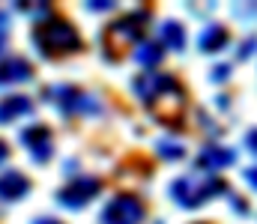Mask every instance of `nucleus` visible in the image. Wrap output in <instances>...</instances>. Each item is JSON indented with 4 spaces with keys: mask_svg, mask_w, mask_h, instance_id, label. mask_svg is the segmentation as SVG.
Listing matches in <instances>:
<instances>
[{
    "mask_svg": "<svg viewBox=\"0 0 257 224\" xmlns=\"http://www.w3.org/2000/svg\"><path fill=\"white\" fill-rule=\"evenodd\" d=\"M141 218H144V203L135 194H117L102 212V224H141Z\"/></svg>",
    "mask_w": 257,
    "mask_h": 224,
    "instance_id": "39448f33",
    "label": "nucleus"
},
{
    "mask_svg": "<svg viewBox=\"0 0 257 224\" xmlns=\"http://www.w3.org/2000/svg\"><path fill=\"white\" fill-rule=\"evenodd\" d=\"M233 152L227 147H203L197 155V170L200 173H215V170H224L227 164H233Z\"/></svg>",
    "mask_w": 257,
    "mask_h": 224,
    "instance_id": "1a4fd4ad",
    "label": "nucleus"
},
{
    "mask_svg": "<svg viewBox=\"0 0 257 224\" xmlns=\"http://www.w3.org/2000/svg\"><path fill=\"white\" fill-rule=\"evenodd\" d=\"M245 182H248L251 188H257V167H248V170H245Z\"/></svg>",
    "mask_w": 257,
    "mask_h": 224,
    "instance_id": "6ab92c4d",
    "label": "nucleus"
},
{
    "mask_svg": "<svg viewBox=\"0 0 257 224\" xmlns=\"http://www.w3.org/2000/svg\"><path fill=\"white\" fill-rule=\"evenodd\" d=\"M224 45H227V30L218 27V24H209V27L200 33V39H197V48L206 51V54H215V51H221Z\"/></svg>",
    "mask_w": 257,
    "mask_h": 224,
    "instance_id": "ddd939ff",
    "label": "nucleus"
},
{
    "mask_svg": "<svg viewBox=\"0 0 257 224\" xmlns=\"http://www.w3.org/2000/svg\"><path fill=\"white\" fill-rule=\"evenodd\" d=\"M27 188H30V179L18 170H6L0 176V200H18L27 194Z\"/></svg>",
    "mask_w": 257,
    "mask_h": 224,
    "instance_id": "9b49d317",
    "label": "nucleus"
},
{
    "mask_svg": "<svg viewBox=\"0 0 257 224\" xmlns=\"http://www.w3.org/2000/svg\"><path fill=\"white\" fill-rule=\"evenodd\" d=\"M30 75H33V66H30L24 57H6V60H0V87H3V84L27 81Z\"/></svg>",
    "mask_w": 257,
    "mask_h": 224,
    "instance_id": "9d476101",
    "label": "nucleus"
},
{
    "mask_svg": "<svg viewBox=\"0 0 257 224\" xmlns=\"http://www.w3.org/2000/svg\"><path fill=\"white\" fill-rule=\"evenodd\" d=\"M33 111V102L27 96H9V99H0V123H12L24 114Z\"/></svg>",
    "mask_w": 257,
    "mask_h": 224,
    "instance_id": "f8f14e48",
    "label": "nucleus"
},
{
    "mask_svg": "<svg viewBox=\"0 0 257 224\" xmlns=\"http://www.w3.org/2000/svg\"><path fill=\"white\" fill-rule=\"evenodd\" d=\"M36 224H57V221H54V218H39Z\"/></svg>",
    "mask_w": 257,
    "mask_h": 224,
    "instance_id": "412c9836",
    "label": "nucleus"
},
{
    "mask_svg": "<svg viewBox=\"0 0 257 224\" xmlns=\"http://www.w3.org/2000/svg\"><path fill=\"white\" fill-rule=\"evenodd\" d=\"M24 144L30 149L33 161H48V158H51V147H54V144H51V129L33 123L30 129H24Z\"/></svg>",
    "mask_w": 257,
    "mask_h": 224,
    "instance_id": "6e6552de",
    "label": "nucleus"
},
{
    "mask_svg": "<svg viewBox=\"0 0 257 224\" xmlns=\"http://www.w3.org/2000/svg\"><path fill=\"white\" fill-rule=\"evenodd\" d=\"M162 42L174 51H183L186 48V30L183 24H174V21H165L162 24Z\"/></svg>",
    "mask_w": 257,
    "mask_h": 224,
    "instance_id": "4468645a",
    "label": "nucleus"
},
{
    "mask_svg": "<svg viewBox=\"0 0 257 224\" xmlns=\"http://www.w3.org/2000/svg\"><path fill=\"white\" fill-rule=\"evenodd\" d=\"M99 188H102V182H99V179H93V176H81V179L69 182L66 188L57 191V200H60L63 206L78 209V206H87V203L99 194Z\"/></svg>",
    "mask_w": 257,
    "mask_h": 224,
    "instance_id": "423d86ee",
    "label": "nucleus"
},
{
    "mask_svg": "<svg viewBox=\"0 0 257 224\" xmlns=\"http://www.w3.org/2000/svg\"><path fill=\"white\" fill-rule=\"evenodd\" d=\"M6 155H9V147H6V144H3V141H0V164H3V161H6Z\"/></svg>",
    "mask_w": 257,
    "mask_h": 224,
    "instance_id": "aec40b11",
    "label": "nucleus"
},
{
    "mask_svg": "<svg viewBox=\"0 0 257 224\" xmlns=\"http://www.w3.org/2000/svg\"><path fill=\"white\" fill-rule=\"evenodd\" d=\"M135 60H138V63H144V66L159 63V60H162V45H159V42H144V45L135 51Z\"/></svg>",
    "mask_w": 257,
    "mask_h": 224,
    "instance_id": "2eb2a0df",
    "label": "nucleus"
},
{
    "mask_svg": "<svg viewBox=\"0 0 257 224\" xmlns=\"http://www.w3.org/2000/svg\"><path fill=\"white\" fill-rule=\"evenodd\" d=\"M33 42H36V48H39L45 57H54V54H72V51L81 48V36H78V30H75L69 21H57V18L36 24V30H33Z\"/></svg>",
    "mask_w": 257,
    "mask_h": 224,
    "instance_id": "f03ea898",
    "label": "nucleus"
},
{
    "mask_svg": "<svg viewBox=\"0 0 257 224\" xmlns=\"http://www.w3.org/2000/svg\"><path fill=\"white\" fill-rule=\"evenodd\" d=\"M171 191H174V200L180 203V206H186V209H194V206H200L203 200H209L212 194H221V191H227V185L221 182V179H215L212 173H189V176H183V179H177L174 185H171Z\"/></svg>",
    "mask_w": 257,
    "mask_h": 224,
    "instance_id": "7ed1b4c3",
    "label": "nucleus"
},
{
    "mask_svg": "<svg viewBox=\"0 0 257 224\" xmlns=\"http://www.w3.org/2000/svg\"><path fill=\"white\" fill-rule=\"evenodd\" d=\"M132 90L138 93V99H144V105L153 111V117L165 126H180L183 120V108H186V93L180 90V84L168 75L147 72L138 75Z\"/></svg>",
    "mask_w": 257,
    "mask_h": 224,
    "instance_id": "f257e3e1",
    "label": "nucleus"
},
{
    "mask_svg": "<svg viewBox=\"0 0 257 224\" xmlns=\"http://www.w3.org/2000/svg\"><path fill=\"white\" fill-rule=\"evenodd\" d=\"M144 21H147V15H144V12H138V15L123 18V21H117V24H111V27L105 30L102 45H105V51H108L114 60L138 42V36H141V30H144V27H141Z\"/></svg>",
    "mask_w": 257,
    "mask_h": 224,
    "instance_id": "20e7f679",
    "label": "nucleus"
},
{
    "mask_svg": "<svg viewBox=\"0 0 257 224\" xmlns=\"http://www.w3.org/2000/svg\"><path fill=\"white\" fill-rule=\"evenodd\" d=\"M6 36H9V15L0 9V51H3V45H6Z\"/></svg>",
    "mask_w": 257,
    "mask_h": 224,
    "instance_id": "f3484780",
    "label": "nucleus"
},
{
    "mask_svg": "<svg viewBox=\"0 0 257 224\" xmlns=\"http://www.w3.org/2000/svg\"><path fill=\"white\" fill-rule=\"evenodd\" d=\"M245 144H248V149H251V152H257V129H251V132L245 135Z\"/></svg>",
    "mask_w": 257,
    "mask_h": 224,
    "instance_id": "a211bd4d",
    "label": "nucleus"
},
{
    "mask_svg": "<svg viewBox=\"0 0 257 224\" xmlns=\"http://www.w3.org/2000/svg\"><path fill=\"white\" fill-rule=\"evenodd\" d=\"M51 96H54V105L66 111V114H78V111H96L99 105L96 102H87L90 96H84L81 90H75V87H54L51 90Z\"/></svg>",
    "mask_w": 257,
    "mask_h": 224,
    "instance_id": "0eeeda50",
    "label": "nucleus"
},
{
    "mask_svg": "<svg viewBox=\"0 0 257 224\" xmlns=\"http://www.w3.org/2000/svg\"><path fill=\"white\" fill-rule=\"evenodd\" d=\"M159 155H165V158H183V147L171 144V141H162L159 144Z\"/></svg>",
    "mask_w": 257,
    "mask_h": 224,
    "instance_id": "dca6fc26",
    "label": "nucleus"
}]
</instances>
